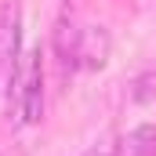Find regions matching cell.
I'll use <instances>...</instances> for the list:
<instances>
[{
  "label": "cell",
  "instance_id": "3",
  "mask_svg": "<svg viewBox=\"0 0 156 156\" xmlns=\"http://www.w3.org/2000/svg\"><path fill=\"white\" fill-rule=\"evenodd\" d=\"M18 66V7H4L0 11V80L15 76Z\"/></svg>",
  "mask_w": 156,
  "mask_h": 156
},
{
  "label": "cell",
  "instance_id": "2",
  "mask_svg": "<svg viewBox=\"0 0 156 156\" xmlns=\"http://www.w3.org/2000/svg\"><path fill=\"white\" fill-rule=\"evenodd\" d=\"M109 33L102 26H83L80 29V40H76V69H105L109 62Z\"/></svg>",
  "mask_w": 156,
  "mask_h": 156
},
{
  "label": "cell",
  "instance_id": "4",
  "mask_svg": "<svg viewBox=\"0 0 156 156\" xmlns=\"http://www.w3.org/2000/svg\"><path fill=\"white\" fill-rule=\"evenodd\" d=\"M76 40H80V26L73 18H62L55 29V55L62 62V73H76Z\"/></svg>",
  "mask_w": 156,
  "mask_h": 156
},
{
  "label": "cell",
  "instance_id": "6",
  "mask_svg": "<svg viewBox=\"0 0 156 156\" xmlns=\"http://www.w3.org/2000/svg\"><path fill=\"white\" fill-rule=\"evenodd\" d=\"M83 156H120V145H116V138L109 134V138H102V142H94V145H91V149H87Z\"/></svg>",
  "mask_w": 156,
  "mask_h": 156
},
{
  "label": "cell",
  "instance_id": "5",
  "mask_svg": "<svg viewBox=\"0 0 156 156\" xmlns=\"http://www.w3.org/2000/svg\"><path fill=\"white\" fill-rule=\"evenodd\" d=\"M120 156H156V123L134 127V131L120 142Z\"/></svg>",
  "mask_w": 156,
  "mask_h": 156
},
{
  "label": "cell",
  "instance_id": "1",
  "mask_svg": "<svg viewBox=\"0 0 156 156\" xmlns=\"http://www.w3.org/2000/svg\"><path fill=\"white\" fill-rule=\"evenodd\" d=\"M15 83H18V116L22 123H40L44 116V62H40V47H33L22 66L15 69Z\"/></svg>",
  "mask_w": 156,
  "mask_h": 156
}]
</instances>
